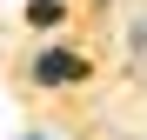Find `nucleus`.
Wrapping results in <instances>:
<instances>
[{
  "mask_svg": "<svg viewBox=\"0 0 147 140\" xmlns=\"http://www.w3.org/2000/svg\"><path fill=\"white\" fill-rule=\"evenodd\" d=\"M34 80L40 87H74V80H87V60L67 54V47H47V54L34 60Z\"/></svg>",
  "mask_w": 147,
  "mask_h": 140,
  "instance_id": "obj_1",
  "label": "nucleus"
},
{
  "mask_svg": "<svg viewBox=\"0 0 147 140\" xmlns=\"http://www.w3.org/2000/svg\"><path fill=\"white\" fill-rule=\"evenodd\" d=\"M27 20H34V27H60L67 7H60V0H27Z\"/></svg>",
  "mask_w": 147,
  "mask_h": 140,
  "instance_id": "obj_2",
  "label": "nucleus"
},
{
  "mask_svg": "<svg viewBox=\"0 0 147 140\" xmlns=\"http://www.w3.org/2000/svg\"><path fill=\"white\" fill-rule=\"evenodd\" d=\"M27 140H40V133H27Z\"/></svg>",
  "mask_w": 147,
  "mask_h": 140,
  "instance_id": "obj_3",
  "label": "nucleus"
}]
</instances>
